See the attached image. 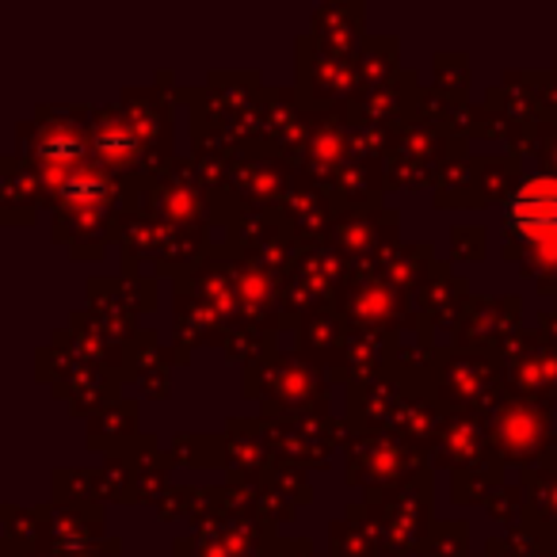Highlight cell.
<instances>
[{
  "label": "cell",
  "instance_id": "obj_1",
  "mask_svg": "<svg viewBox=\"0 0 557 557\" xmlns=\"http://www.w3.org/2000/svg\"><path fill=\"white\" fill-rule=\"evenodd\" d=\"M516 222L523 230L539 233H554L557 237V180H534L523 195L516 199Z\"/></svg>",
  "mask_w": 557,
  "mask_h": 557
}]
</instances>
